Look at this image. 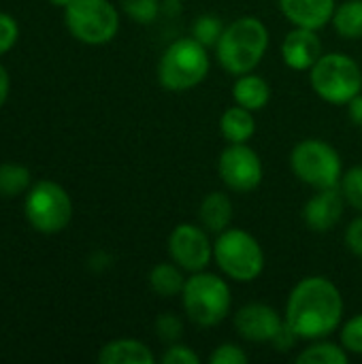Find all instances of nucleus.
I'll return each mask as SVG.
<instances>
[{
	"label": "nucleus",
	"instance_id": "1",
	"mask_svg": "<svg viewBox=\"0 0 362 364\" xmlns=\"http://www.w3.org/2000/svg\"><path fill=\"white\" fill-rule=\"evenodd\" d=\"M284 320L303 341L326 339L341 326L344 296L331 279L322 275L305 277L288 294Z\"/></svg>",
	"mask_w": 362,
	"mask_h": 364
},
{
	"label": "nucleus",
	"instance_id": "2",
	"mask_svg": "<svg viewBox=\"0 0 362 364\" xmlns=\"http://www.w3.org/2000/svg\"><path fill=\"white\" fill-rule=\"evenodd\" d=\"M267 49H269L267 26L258 17L245 15L230 21L224 28L215 45V58L226 73L239 77L245 73H254V68L262 62Z\"/></svg>",
	"mask_w": 362,
	"mask_h": 364
},
{
	"label": "nucleus",
	"instance_id": "3",
	"mask_svg": "<svg viewBox=\"0 0 362 364\" xmlns=\"http://www.w3.org/2000/svg\"><path fill=\"white\" fill-rule=\"evenodd\" d=\"M209 66L211 60L207 47L194 36H186L164 49L158 62V79L169 92H186L205 81Z\"/></svg>",
	"mask_w": 362,
	"mask_h": 364
},
{
	"label": "nucleus",
	"instance_id": "4",
	"mask_svg": "<svg viewBox=\"0 0 362 364\" xmlns=\"http://www.w3.org/2000/svg\"><path fill=\"white\" fill-rule=\"evenodd\" d=\"M230 288L228 284L213 273L198 271L186 279L181 292V305L186 316L203 328L218 326L230 314Z\"/></svg>",
	"mask_w": 362,
	"mask_h": 364
},
{
	"label": "nucleus",
	"instance_id": "5",
	"mask_svg": "<svg viewBox=\"0 0 362 364\" xmlns=\"http://www.w3.org/2000/svg\"><path fill=\"white\" fill-rule=\"evenodd\" d=\"M218 269L235 282L250 284L265 271V252L260 243L243 228H226L213 243Z\"/></svg>",
	"mask_w": 362,
	"mask_h": 364
},
{
	"label": "nucleus",
	"instance_id": "6",
	"mask_svg": "<svg viewBox=\"0 0 362 364\" xmlns=\"http://www.w3.org/2000/svg\"><path fill=\"white\" fill-rule=\"evenodd\" d=\"M309 81L322 100L348 105L362 92V68L348 53H322L309 70Z\"/></svg>",
	"mask_w": 362,
	"mask_h": 364
},
{
	"label": "nucleus",
	"instance_id": "7",
	"mask_svg": "<svg viewBox=\"0 0 362 364\" xmlns=\"http://www.w3.org/2000/svg\"><path fill=\"white\" fill-rule=\"evenodd\" d=\"M64 21L85 45H107L119 32V13L109 0H73L64 6Z\"/></svg>",
	"mask_w": 362,
	"mask_h": 364
},
{
	"label": "nucleus",
	"instance_id": "8",
	"mask_svg": "<svg viewBox=\"0 0 362 364\" xmlns=\"http://www.w3.org/2000/svg\"><path fill=\"white\" fill-rule=\"evenodd\" d=\"M292 173L316 190L337 188L341 181V156L322 139H305L290 154Z\"/></svg>",
	"mask_w": 362,
	"mask_h": 364
},
{
	"label": "nucleus",
	"instance_id": "9",
	"mask_svg": "<svg viewBox=\"0 0 362 364\" xmlns=\"http://www.w3.org/2000/svg\"><path fill=\"white\" fill-rule=\"evenodd\" d=\"M26 220L41 235L62 232L73 218V200L68 192L49 179L34 183L26 194Z\"/></svg>",
	"mask_w": 362,
	"mask_h": 364
},
{
	"label": "nucleus",
	"instance_id": "10",
	"mask_svg": "<svg viewBox=\"0 0 362 364\" xmlns=\"http://www.w3.org/2000/svg\"><path fill=\"white\" fill-rule=\"evenodd\" d=\"M218 173L224 186L235 192H252L262 183V160L245 143H230L218 160Z\"/></svg>",
	"mask_w": 362,
	"mask_h": 364
},
{
	"label": "nucleus",
	"instance_id": "11",
	"mask_svg": "<svg viewBox=\"0 0 362 364\" xmlns=\"http://www.w3.org/2000/svg\"><path fill=\"white\" fill-rule=\"evenodd\" d=\"M169 256L188 273L205 271L213 258V243L209 232L196 224H179L169 235Z\"/></svg>",
	"mask_w": 362,
	"mask_h": 364
},
{
	"label": "nucleus",
	"instance_id": "12",
	"mask_svg": "<svg viewBox=\"0 0 362 364\" xmlns=\"http://www.w3.org/2000/svg\"><path fill=\"white\" fill-rule=\"evenodd\" d=\"M284 326V316L265 303H250L235 314V328L239 337L252 343H273Z\"/></svg>",
	"mask_w": 362,
	"mask_h": 364
},
{
	"label": "nucleus",
	"instance_id": "13",
	"mask_svg": "<svg viewBox=\"0 0 362 364\" xmlns=\"http://www.w3.org/2000/svg\"><path fill=\"white\" fill-rule=\"evenodd\" d=\"M344 194L337 188H324L318 190L303 207V222L314 232H329L333 230L341 215H344Z\"/></svg>",
	"mask_w": 362,
	"mask_h": 364
},
{
	"label": "nucleus",
	"instance_id": "14",
	"mask_svg": "<svg viewBox=\"0 0 362 364\" xmlns=\"http://www.w3.org/2000/svg\"><path fill=\"white\" fill-rule=\"evenodd\" d=\"M322 55V43L318 30L294 26L282 43L284 64L292 70H312V66Z\"/></svg>",
	"mask_w": 362,
	"mask_h": 364
},
{
	"label": "nucleus",
	"instance_id": "15",
	"mask_svg": "<svg viewBox=\"0 0 362 364\" xmlns=\"http://www.w3.org/2000/svg\"><path fill=\"white\" fill-rule=\"evenodd\" d=\"M280 9L292 26L322 30L333 21L337 4L335 0H280Z\"/></svg>",
	"mask_w": 362,
	"mask_h": 364
},
{
	"label": "nucleus",
	"instance_id": "16",
	"mask_svg": "<svg viewBox=\"0 0 362 364\" xmlns=\"http://www.w3.org/2000/svg\"><path fill=\"white\" fill-rule=\"evenodd\" d=\"M100 364H151V350L137 339H113L98 352Z\"/></svg>",
	"mask_w": 362,
	"mask_h": 364
},
{
	"label": "nucleus",
	"instance_id": "17",
	"mask_svg": "<svg viewBox=\"0 0 362 364\" xmlns=\"http://www.w3.org/2000/svg\"><path fill=\"white\" fill-rule=\"evenodd\" d=\"M198 220L201 226L207 232L220 235L226 228H230L233 222V203L224 192H211L201 200L198 207Z\"/></svg>",
	"mask_w": 362,
	"mask_h": 364
},
{
	"label": "nucleus",
	"instance_id": "18",
	"mask_svg": "<svg viewBox=\"0 0 362 364\" xmlns=\"http://www.w3.org/2000/svg\"><path fill=\"white\" fill-rule=\"evenodd\" d=\"M233 98H235V105L239 107H245L250 111H260L271 100V87L260 75L245 73L237 77L233 85Z\"/></svg>",
	"mask_w": 362,
	"mask_h": 364
},
{
	"label": "nucleus",
	"instance_id": "19",
	"mask_svg": "<svg viewBox=\"0 0 362 364\" xmlns=\"http://www.w3.org/2000/svg\"><path fill=\"white\" fill-rule=\"evenodd\" d=\"M220 132L228 143H247L256 132L254 111L245 107H228L220 117Z\"/></svg>",
	"mask_w": 362,
	"mask_h": 364
},
{
	"label": "nucleus",
	"instance_id": "20",
	"mask_svg": "<svg viewBox=\"0 0 362 364\" xmlns=\"http://www.w3.org/2000/svg\"><path fill=\"white\" fill-rule=\"evenodd\" d=\"M149 288L154 294L162 296V299H173V296H181L183 286H186V277H183V269L175 262H160L149 271Z\"/></svg>",
	"mask_w": 362,
	"mask_h": 364
},
{
	"label": "nucleus",
	"instance_id": "21",
	"mask_svg": "<svg viewBox=\"0 0 362 364\" xmlns=\"http://www.w3.org/2000/svg\"><path fill=\"white\" fill-rule=\"evenodd\" d=\"M333 26L344 38H362V0H346L333 13Z\"/></svg>",
	"mask_w": 362,
	"mask_h": 364
},
{
	"label": "nucleus",
	"instance_id": "22",
	"mask_svg": "<svg viewBox=\"0 0 362 364\" xmlns=\"http://www.w3.org/2000/svg\"><path fill=\"white\" fill-rule=\"evenodd\" d=\"M350 354L346 352V348L324 341V339H316V343H312L309 348H303V352L297 356L299 364H348Z\"/></svg>",
	"mask_w": 362,
	"mask_h": 364
},
{
	"label": "nucleus",
	"instance_id": "23",
	"mask_svg": "<svg viewBox=\"0 0 362 364\" xmlns=\"http://www.w3.org/2000/svg\"><path fill=\"white\" fill-rule=\"evenodd\" d=\"M32 175L26 166L15 164V162H4L0 164V196L4 198H15L30 190Z\"/></svg>",
	"mask_w": 362,
	"mask_h": 364
},
{
	"label": "nucleus",
	"instance_id": "24",
	"mask_svg": "<svg viewBox=\"0 0 362 364\" xmlns=\"http://www.w3.org/2000/svg\"><path fill=\"white\" fill-rule=\"evenodd\" d=\"M222 32H224V23L218 15H201V17H196L194 26H192V36L198 43H203L207 49L218 45Z\"/></svg>",
	"mask_w": 362,
	"mask_h": 364
},
{
	"label": "nucleus",
	"instance_id": "25",
	"mask_svg": "<svg viewBox=\"0 0 362 364\" xmlns=\"http://www.w3.org/2000/svg\"><path fill=\"white\" fill-rule=\"evenodd\" d=\"M339 190H341V194L350 207H354L356 211H362V166L350 168L341 177Z\"/></svg>",
	"mask_w": 362,
	"mask_h": 364
},
{
	"label": "nucleus",
	"instance_id": "26",
	"mask_svg": "<svg viewBox=\"0 0 362 364\" xmlns=\"http://www.w3.org/2000/svg\"><path fill=\"white\" fill-rule=\"evenodd\" d=\"M119 2L124 13L139 23H151L160 13L158 0H119Z\"/></svg>",
	"mask_w": 362,
	"mask_h": 364
},
{
	"label": "nucleus",
	"instance_id": "27",
	"mask_svg": "<svg viewBox=\"0 0 362 364\" xmlns=\"http://www.w3.org/2000/svg\"><path fill=\"white\" fill-rule=\"evenodd\" d=\"M341 346L346 348L348 354H356L362 356V314L350 318L344 326H341Z\"/></svg>",
	"mask_w": 362,
	"mask_h": 364
},
{
	"label": "nucleus",
	"instance_id": "28",
	"mask_svg": "<svg viewBox=\"0 0 362 364\" xmlns=\"http://www.w3.org/2000/svg\"><path fill=\"white\" fill-rule=\"evenodd\" d=\"M156 335L162 343L173 346L183 337V322L175 314H162L156 320Z\"/></svg>",
	"mask_w": 362,
	"mask_h": 364
},
{
	"label": "nucleus",
	"instance_id": "29",
	"mask_svg": "<svg viewBox=\"0 0 362 364\" xmlns=\"http://www.w3.org/2000/svg\"><path fill=\"white\" fill-rule=\"evenodd\" d=\"M247 360L250 356L245 354V350L235 343H222L209 356L211 364H247Z\"/></svg>",
	"mask_w": 362,
	"mask_h": 364
},
{
	"label": "nucleus",
	"instance_id": "30",
	"mask_svg": "<svg viewBox=\"0 0 362 364\" xmlns=\"http://www.w3.org/2000/svg\"><path fill=\"white\" fill-rule=\"evenodd\" d=\"M17 38H19V26H17L15 17L0 11V55L11 51L15 47Z\"/></svg>",
	"mask_w": 362,
	"mask_h": 364
},
{
	"label": "nucleus",
	"instance_id": "31",
	"mask_svg": "<svg viewBox=\"0 0 362 364\" xmlns=\"http://www.w3.org/2000/svg\"><path fill=\"white\" fill-rule=\"evenodd\" d=\"M162 364H201V356L181 343H173L164 350L162 354Z\"/></svg>",
	"mask_w": 362,
	"mask_h": 364
},
{
	"label": "nucleus",
	"instance_id": "32",
	"mask_svg": "<svg viewBox=\"0 0 362 364\" xmlns=\"http://www.w3.org/2000/svg\"><path fill=\"white\" fill-rule=\"evenodd\" d=\"M346 243H348V247H350L352 254H356L358 258H362V215L356 218L348 226V230H346Z\"/></svg>",
	"mask_w": 362,
	"mask_h": 364
},
{
	"label": "nucleus",
	"instance_id": "33",
	"mask_svg": "<svg viewBox=\"0 0 362 364\" xmlns=\"http://www.w3.org/2000/svg\"><path fill=\"white\" fill-rule=\"evenodd\" d=\"M348 113H350V122L362 128V92L348 102Z\"/></svg>",
	"mask_w": 362,
	"mask_h": 364
},
{
	"label": "nucleus",
	"instance_id": "34",
	"mask_svg": "<svg viewBox=\"0 0 362 364\" xmlns=\"http://www.w3.org/2000/svg\"><path fill=\"white\" fill-rule=\"evenodd\" d=\"M9 90H11V79H9L6 68L0 64V107L6 102V98H9Z\"/></svg>",
	"mask_w": 362,
	"mask_h": 364
},
{
	"label": "nucleus",
	"instance_id": "35",
	"mask_svg": "<svg viewBox=\"0 0 362 364\" xmlns=\"http://www.w3.org/2000/svg\"><path fill=\"white\" fill-rule=\"evenodd\" d=\"M47 2H49V4H53V6H62V9H64V6H68L73 0H47Z\"/></svg>",
	"mask_w": 362,
	"mask_h": 364
}]
</instances>
